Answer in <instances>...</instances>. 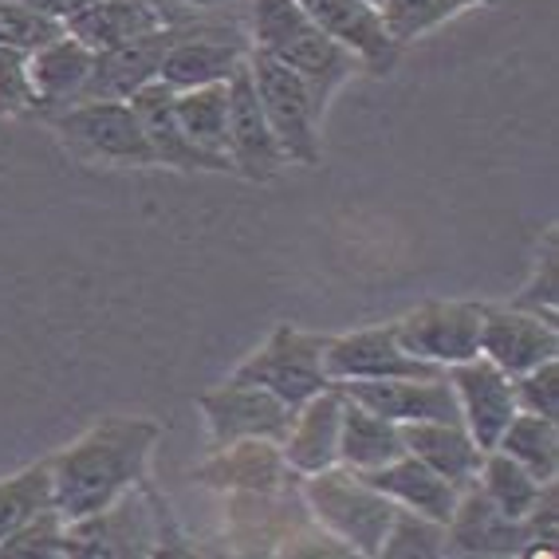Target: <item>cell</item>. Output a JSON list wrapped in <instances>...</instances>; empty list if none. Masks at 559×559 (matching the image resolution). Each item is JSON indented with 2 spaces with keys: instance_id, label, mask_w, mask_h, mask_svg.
I'll list each match as a JSON object with an SVG mask.
<instances>
[{
  "instance_id": "f546056e",
  "label": "cell",
  "mask_w": 559,
  "mask_h": 559,
  "mask_svg": "<svg viewBox=\"0 0 559 559\" xmlns=\"http://www.w3.org/2000/svg\"><path fill=\"white\" fill-rule=\"evenodd\" d=\"M441 551H445V524H438V520H426V516H418V512H409V509H394V520H390L379 556L430 559V556H441Z\"/></svg>"
},
{
  "instance_id": "e575fe53",
  "label": "cell",
  "mask_w": 559,
  "mask_h": 559,
  "mask_svg": "<svg viewBox=\"0 0 559 559\" xmlns=\"http://www.w3.org/2000/svg\"><path fill=\"white\" fill-rule=\"evenodd\" d=\"M556 233H548V249L539 257L536 276L520 288V296L512 300V308H524L532 316H544L548 323H556Z\"/></svg>"
},
{
  "instance_id": "7c38bea8",
  "label": "cell",
  "mask_w": 559,
  "mask_h": 559,
  "mask_svg": "<svg viewBox=\"0 0 559 559\" xmlns=\"http://www.w3.org/2000/svg\"><path fill=\"white\" fill-rule=\"evenodd\" d=\"M343 394L382 418L409 426V421H461L457 394L445 374L433 379H355L340 382ZM465 426V421H461Z\"/></svg>"
},
{
  "instance_id": "44dd1931",
  "label": "cell",
  "mask_w": 559,
  "mask_h": 559,
  "mask_svg": "<svg viewBox=\"0 0 559 559\" xmlns=\"http://www.w3.org/2000/svg\"><path fill=\"white\" fill-rule=\"evenodd\" d=\"M166 24H170V16H166L162 0H91L87 9L63 21V28L83 48L107 51L127 40H139L146 32L166 28Z\"/></svg>"
},
{
  "instance_id": "8fae6325",
  "label": "cell",
  "mask_w": 559,
  "mask_h": 559,
  "mask_svg": "<svg viewBox=\"0 0 559 559\" xmlns=\"http://www.w3.org/2000/svg\"><path fill=\"white\" fill-rule=\"evenodd\" d=\"M225 154H229L233 170L249 181L276 178L284 170V162H288L284 146L272 134L269 115H264V107L257 99L249 68H240L229 80V142H225Z\"/></svg>"
},
{
  "instance_id": "4dcf8cb0",
  "label": "cell",
  "mask_w": 559,
  "mask_h": 559,
  "mask_svg": "<svg viewBox=\"0 0 559 559\" xmlns=\"http://www.w3.org/2000/svg\"><path fill=\"white\" fill-rule=\"evenodd\" d=\"M63 32L68 28L56 16H44V12L28 9L21 0H0V48L36 51L56 40V36H63Z\"/></svg>"
},
{
  "instance_id": "d6a6232c",
  "label": "cell",
  "mask_w": 559,
  "mask_h": 559,
  "mask_svg": "<svg viewBox=\"0 0 559 559\" xmlns=\"http://www.w3.org/2000/svg\"><path fill=\"white\" fill-rule=\"evenodd\" d=\"M512 390H516V406L528 409V414H539V418H559V367L556 359L539 362V367L524 370L512 379Z\"/></svg>"
},
{
  "instance_id": "f35d334b",
  "label": "cell",
  "mask_w": 559,
  "mask_h": 559,
  "mask_svg": "<svg viewBox=\"0 0 559 559\" xmlns=\"http://www.w3.org/2000/svg\"><path fill=\"white\" fill-rule=\"evenodd\" d=\"M370 4H382V0H370Z\"/></svg>"
},
{
  "instance_id": "74e56055",
  "label": "cell",
  "mask_w": 559,
  "mask_h": 559,
  "mask_svg": "<svg viewBox=\"0 0 559 559\" xmlns=\"http://www.w3.org/2000/svg\"><path fill=\"white\" fill-rule=\"evenodd\" d=\"M465 4H469V9H477V4H492V0H465Z\"/></svg>"
},
{
  "instance_id": "277c9868",
  "label": "cell",
  "mask_w": 559,
  "mask_h": 559,
  "mask_svg": "<svg viewBox=\"0 0 559 559\" xmlns=\"http://www.w3.org/2000/svg\"><path fill=\"white\" fill-rule=\"evenodd\" d=\"M245 68H249L257 99H260V107H264V115H269L272 134H276V142L284 146L288 162L320 166V158H323L320 127L328 110L316 103L308 80L257 48H249Z\"/></svg>"
},
{
  "instance_id": "52a82bcc",
  "label": "cell",
  "mask_w": 559,
  "mask_h": 559,
  "mask_svg": "<svg viewBox=\"0 0 559 559\" xmlns=\"http://www.w3.org/2000/svg\"><path fill=\"white\" fill-rule=\"evenodd\" d=\"M198 406L205 414V426H210L213 450H229L237 441H272V445H284V438L292 430V414H296L272 390L240 379H229L225 386L201 394Z\"/></svg>"
},
{
  "instance_id": "4316f807",
  "label": "cell",
  "mask_w": 559,
  "mask_h": 559,
  "mask_svg": "<svg viewBox=\"0 0 559 559\" xmlns=\"http://www.w3.org/2000/svg\"><path fill=\"white\" fill-rule=\"evenodd\" d=\"M477 485L509 520L528 516L532 504H536V497H539V489H544V480H536L524 465H516V461L504 457L500 450L485 453L480 473H477Z\"/></svg>"
},
{
  "instance_id": "30bf717a",
  "label": "cell",
  "mask_w": 559,
  "mask_h": 559,
  "mask_svg": "<svg viewBox=\"0 0 559 559\" xmlns=\"http://www.w3.org/2000/svg\"><path fill=\"white\" fill-rule=\"evenodd\" d=\"M445 379H450L453 394H457L461 421H465V430L473 433V441H477L485 453L497 450L500 433L509 430V421L516 418V409H520L512 379L497 362L485 359V355L445 367Z\"/></svg>"
},
{
  "instance_id": "d590c367",
  "label": "cell",
  "mask_w": 559,
  "mask_h": 559,
  "mask_svg": "<svg viewBox=\"0 0 559 559\" xmlns=\"http://www.w3.org/2000/svg\"><path fill=\"white\" fill-rule=\"evenodd\" d=\"M166 4V16L170 24L178 21H190V16H217V12H229L245 0H162Z\"/></svg>"
},
{
  "instance_id": "9a60e30c",
  "label": "cell",
  "mask_w": 559,
  "mask_h": 559,
  "mask_svg": "<svg viewBox=\"0 0 559 559\" xmlns=\"http://www.w3.org/2000/svg\"><path fill=\"white\" fill-rule=\"evenodd\" d=\"M174 40H178V24H166V28L146 32L139 40L119 44V48L95 51V63H91V75L80 91V103L130 99L134 91H142L162 75V60H166Z\"/></svg>"
},
{
  "instance_id": "3957f363",
  "label": "cell",
  "mask_w": 559,
  "mask_h": 559,
  "mask_svg": "<svg viewBox=\"0 0 559 559\" xmlns=\"http://www.w3.org/2000/svg\"><path fill=\"white\" fill-rule=\"evenodd\" d=\"M308 504L323 528L340 539L355 556H379L386 539L390 520H394V500L370 489L367 480L347 465H331L308 477Z\"/></svg>"
},
{
  "instance_id": "5bb4252c",
  "label": "cell",
  "mask_w": 559,
  "mask_h": 559,
  "mask_svg": "<svg viewBox=\"0 0 559 559\" xmlns=\"http://www.w3.org/2000/svg\"><path fill=\"white\" fill-rule=\"evenodd\" d=\"M480 355L497 362L509 379L524 370L539 367L559 355V331L544 316H532L524 308H492L485 304V320H480Z\"/></svg>"
},
{
  "instance_id": "cb8c5ba5",
  "label": "cell",
  "mask_w": 559,
  "mask_h": 559,
  "mask_svg": "<svg viewBox=\"0 0 559 559\" xmlns=\"http://www.w3.org/2000/svg\"><path fill=\"white\" fill-rule=\"evenodd\" d=\"M174 115H178L181 134L205 154L229 158V83H205V87L174 91Z\"/></svg>"
},
{
  "instance_id": "4fadbf2b",
  "label": "cell",
  "mask_w": 559,
  "mask_h": 559,
  "mask_svg": "<svg viewBox=\"0 0 559 559\" xmlns=\"http://www.w3.org/2000/svg\"><path fill=\"white\" fill-rule=\"evenodd\" d=\"M296 4L328 32L331 40L343 44L370 75H386L394 68L399 44L386 32L379 4H370V0H296Z\"/></svg>"
},
{
  "instance_id": "e0dca14e",
  "label": "cell",
  "mask_w": 559,
  "mask_h": 559,
  "mask_svg": "<svg viewBox=\"0 0 559 559\" xmlns=\"http://www.w3.org/2000/svg\"><path fill=\"white\" fill-rule=\"evenodd\" d=\"M445 544H453L465 556H520L528 548V528L524 520H509L492 504L480 485H465L457 497L450 524H445Z\"/></svg>"
},
{
  "instance_id": "d6986e66",
  "label": "cell",
  "mask_w": 559,
  "mask_h": 559,
  "mask_svg": "<svg viewBox=\"0 0 559 559\" xmlns=\"http://www.w3.org/2000/svg\"><path fill=\"white\" fill-rule=\"evenodd\" d=\"M367 480L370 489H379L382 497H390L399 509L418 512L426 520H438V524H450L453 509H457V497L461 489L453 480H445L441 473H433L426 461L409 457L402 453L399 461H390V465H379V469H367L359 473Z\"/></svg>"
},
{
  "instance_id": "8992f818",
  "label": "cell",
  "mask_w": 559,
  "mask_h": 559,
  "mask_svg": "<svg viewBox=\"0 0 559 559\" xmlns=\"http://www.w3.org/2000/svg\"><path fill=\"white\" fill-rule=\"evenodd\" d=\"M323 347H328V335L280 323L269 335V343L252 359L240 362L233 379L257 382V386L272 390L280 402H288L296 409L308 399H316L323 386H331L328 367H323Z\"/></svg>"
},
{
  "instance_id": "7a4b0ae2",
  "label": "cell",
  "mask_w": 559,
  "mask_h": 559,
  "mask_svg": "<svg viewBox=\"0 0 559 559\" xmlns=\"http://www.w3.org/2000/svg\"><path fill=\"white\" fill-rule=\"evenodd\" d=\"M245 32H249V48L264 51L296 75H304L323 110H328L331 95L362 68L296 0H245Z\"/></svg>"
},
{
  "instance_id": "ffe728a7",
  "label": "cell",
  "mask_w": 559,
  "mask_h": 559,
  "mask_svg": "<svg viewBox=\"0 0 559 559\" xmlns=\"http://www.w3.org/2000/svg\"><path fill=\"white\" fill-rule=\"evenodd\" d=\"M91 63H95V51L83 48L75 36H56L44 48L28 51V80L36 91V115L51 119L60 110L75 107L80 103V91L91 75Z\"/></svg>"
},
{
  "instance_id": "2e32d148",
  "label": "cell",
  "mask_w": 559,
  "mask_h": 559,
  "mask_svg": "<svg viewBox=\"0 0 559 559\" xmlns=\"http://www.w3.org/2000/svg\"><path fill=\"white\" fill-rule=\"evenodd\" d=\"M343 390L340 382L323 386L316 399H308L304 406H296L292 414V430L280 445L284 461H288L292 473H311L331 469L340 465V426H343Z\"/></svg>"
},
{
  "instance_id": "f1b7e54d",
  "label": "cell",
  "mask_w": 559,
  "mask_h": 559,
  "mask_svg": "<svg viewBox=\"0 0 559 559\" xmlns=\"http://www.w3.org/2000/svg\"><path fill=\"white\" fill-rule=\"evenodd\" d=\"M382 21H386V32L394 36V44H409L433 32L438 24L453 21L457 12H465L469 4L465 0H382Z\"/></svg>"
},
{
  "instance_id": "83f0119b",
  "label": "cell",
  "mask_w": 559,
  "mask_h": 559,
  "mask_svg": "<svg viewBox=\"0 0 559 559\" xmlns=\"http://www.w3.org/2000/svg\"><path fill=\"white\" fill-rule=\"evenodd\" d=\"M44 509H51V473L48 461L28 465L16 477L0 480V544L21 532L32 516H40Z\"/></svg>"
},
{
  "instance_id": "7402d4cb",
  "label": "cell",
  "mask_w": 559,
  "mask_h": 559,
  "mask_svg": "<svg viewBox=\"0 0 559 559\" xmlns=\"http://www.w3.org/2000/svg\"><path fill=\"white\" fill-rule=\"evenodd\" d=\"M402 441H406L409 457L426 461L433 473L453 480L457 489L477 480L480 461H485V450L461 421H409L402 426Z\"/></svg>"
},
{
  "instance_id": "ac0fdd59",
  "label": "cell",
  "mask_w": 559,
  "mask_h": 559,
  "mask_svg": "<svg viewBox=\"0 0 559 559\" xmlns=\"http://www.w3.org/2000/svg\"><path fill=\"white\" fill-rule=\"evenodd\" d=\"M130 107H134L142 130H146V139H151L158 166H174V170H210V174L233 170L229 158H217V154L198 151V146L181 134L178 115H174V91L162 80H154L142 91H134V95H130Z\"/></svg>"
},
{
  "instance_id": "5b68a950",
  "label": "cell",
  "mask_w": 559,
  "mask_h": 559,
  "mask_svg": "<svg viewBox=\"0 0 559 559\" xmlns=\"http://www.w3.org/2000/svg\"><path fill=\"white\" fill-rule=\"evenodd\" d=\"M51 127L75 158L95 166H158L154 146L142 130L130 99L75 103V107L51 115Z\"/></svg>"
},
{
  "instance_id": "484cf974",
  "label": "cell",
  "mask_w": 559,
  "mask_h": 559,
  "mask_svg": "<svg viewBox=\"0 0 559 559\" xmlns=\"http://www.w3.org/2000/svg\"><path fill=\"white\" fill-rule=\"evenodd\" d=\"M497 450L532 473L536 480H556L559 473V430L551 418H539L528 409H516L509 430L500 433Z\"/></svg>"
},
{
  "instance_id": "9c48e42d",
  "label": "cell",
  "mask_w": 559,
  "mask_h": 559,
  "mask_svg": "<svg viewBox=\"0 0 559 559\" xmlns=\"http://www.w3.org/2000/svg\"><path fill=\"white\" fill-rule=\"evenodd\" d=\"M323 367L331 382H355V379H433L445 374L433 362L414 359L390 328H367L350 335H328L323 347Z\"/></svg>"
},
{
  "instance_id": "ba28073f",
  "label": "cell",
  "mask_w": 559,
  "mask_h": 559,
  "mask_svg": "<svg viewBox=\"0 0 559 559\" xmlns=\"http://www.w3.org/2000/svg\"><path fill=\"white\" fill-rule=\"evenodd\" d=\"M480 320H485V304L433 300L402 316L394 323V335L414 359L445 370L480 355Z\"/></svg>"
},
{
  "instance_id": "836d02e7",
  "label": "cell",
  "mask_w": 559,
  "mask_h": 559,
  "mask_svg": "<svg viewBox=\"0 0 559 559\" xmlns=\"http://www.w3.org/2000/svg\"><path fill=\"white\" fill-rule=\"evenodd\" d=\"M0 115H36L28 51L21 48H0Z\"/></svg>"
},
{
  "instance_id": "8d00e7d4",
  "label": "cell",
  "mask_w": 559,
  "mask_h": 559,
  "mask_svg": "<svg viewBox=\"0 0 559 559\" xmlns=\"http://www.w3.org/2000/svg\"><path fill=\"white\" fill-rule=\"evenodd\" d=\"M21 4L44 12V16H56V21H68V16H75L80 9H87L91 0H21Z\"/></svg>"
},
{
  "instance_id": "d4e9b609",
  "label": "cell",
  "mask_w": 559,
  "mask_h": 559,
  "mask_svg": "<svg viewBox=\"0 0 559 559\" xmlns=\"http://www.w3.org/2000/svg\"><path fill=\"white\" fill-rule=\"evenodd\" d=\"M217 457L201 469L210 485H245V489H276L288 461L272 441H237L229 450H213Z\"/></svg>"
},
{
  "instance_id": "6da1fadb",
  "label": "cell",
  "mask_w": 559,
  "mask_h": 559,
  "mask_svg": "<svg viewBox=\"0 0 559 559\" xmlns=\"http://www.w3.org/2000/svg\"><path fill=\"white\" fill-rule=\"evenodd\" d=\"M158 438V421L151 418H119L115 414V418L95 421L83 438L71 441L68 450L48 457L51 509L68 524L110 509L119 497L134 492V485H142Z\"/></svg>"
},
{
  "instance_id": "603a6c76",
  "label": "cell",
  "mask_w": 559,
  "mask_h": 559,
  "mask_svg": "<svg viewBox=\"0 0 559 559\" xmlns=\"http://www.w3.org/2000/svg\"><path fill=\"white\" fill-rule=\"evenodd\" d=\"M343 390V386H340ZM347 399V394H343ZM406 453L399 421L382 418L374 409L359 406L355 399L343 402V426H340V465L355 473L379 469Z\"/></svg>"
},
{
  "instance_id": "1f68e13d",
  "label": "cell",
  "mask_w": 559,
  "mask_h": 559,
  "mask_svg": "<svg viewBox=\"0 0 559 559\" xmlns=\"http://www.w3.org/2000/svg\"><path fill=\"white\" fill-rule=\"evenodd\" d=\"M0 556H71L68 520L56 509H44L0 544Z\"/></svg>"
}]
</instances>
